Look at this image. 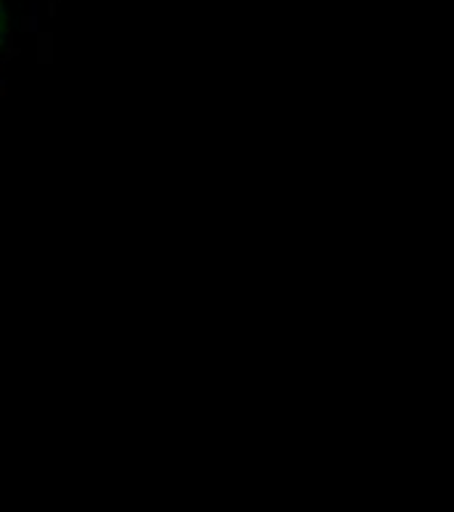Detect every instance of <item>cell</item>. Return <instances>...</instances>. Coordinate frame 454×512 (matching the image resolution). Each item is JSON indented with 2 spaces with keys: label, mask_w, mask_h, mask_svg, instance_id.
<instances>
[]
</instances>
